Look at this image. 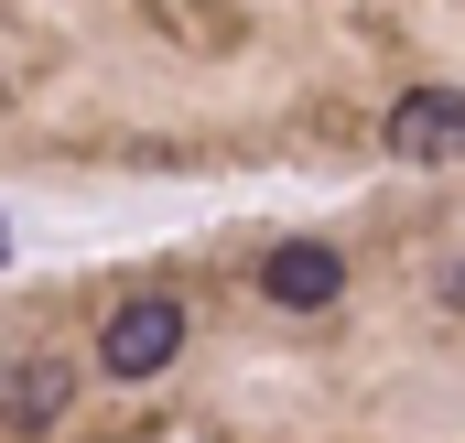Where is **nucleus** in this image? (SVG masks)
<instances>
[{
    "mask_svg": "<svg viewBox=\"0 0 465 443\" xmlns=\"http://www.w3.org/2000/svg\"><path fill=\"white\" fill-rule=\"evenodd\" d=\"M65 411H76V368H65V357H22V368H0V433L44 443Z\"/></svg>",
    "mask_w": 465,
    "mask_h": 443,
    "instance_id": "4",
    "label": "nucleus"
},
{
    "mask_svg": "<svg viewBox=\"0 0 465 443\" xmlns=\"http://www.w3.org/2000/svg\"><path fill=\"white\" fill-rule=\"evenodd\" d=\"M379 141L401 162H465V87H401V109L379 119Z\"/></svg>",
    "mask_w": 465,
    "mask_h": 443,
    "instance_id": "2",
    "label": "nucleus"
},
{
    "mask_svg": "<svg viewBox=\"0 0 465 443\" xmlns=\"http://www.w3.org/2000/svg\"><path fill=\"white\" fill-rule=\"evenodd\" d=\"M184 357V303L173 292H130V303H109V325H98V379H163Z\"/></svg>",
    "mask_w": 465,
    "mask_h": 443,
    "instance_id": "1",
    "label": "nucleus"
},
{
    "mask_svg": "<svg viewBox=\"0 0 465 443\" xmlns=\"http://www.w3.org/2000/svg\"><path fill=\"white\" fill-rule=\"evenodd\" d=\"M0 260H11V238H0Z\"/></svg>",
    "mask_w": 465,
    "mask_h": 443,
    "instance_id": "5",
    "label": "nucleus"
},
{
    "mask_svg": "<svg viewBox=\"0 0 465 443\" xmlns=\"http://www.w3.org/2000/svg\"><path fill=\"white\" fill-rule=\"evenodd\" d=\"M0 109H11V87H0Z\"/></svg>",
    "mask_w": 465,
    "mask_h": 443,
    "instance_id": "6",
    "label": "nucleus"
},
{
    "mask_svg": "<svg viewBox=\"0 0 465 443\" xmlns=\"http://www.w3.org/2000/svg\"><path fill=\"white\" fill-rule=\"evenodd\" d=\"M347 292V260L325 249V238H282L271 260H260V303H282V314H325Z\"/></svg>",
    "mask_w": 465,
    "mask_h": 443,
    "instance_id": "3",
    "label": "nucleus"
}]
</instances>
